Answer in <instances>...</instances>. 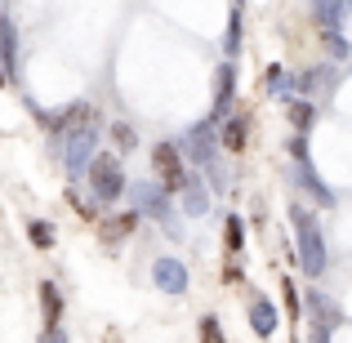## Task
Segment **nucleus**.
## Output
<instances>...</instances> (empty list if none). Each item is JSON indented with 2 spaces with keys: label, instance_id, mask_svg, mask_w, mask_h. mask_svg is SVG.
Masks as SVG:
<instances>
[{
  "label": "nucleus",
  "instance_id": "f257e3e1",
  "mask_svg": "<svg viewBox=\"0 0 352 343\" xmlns=\"http://www.w3.org/2000/svg\"><path fill=\"white\" fill-rule=\"evenodd\" d=\"M290 223H294V236H299V267L317 281V276H326L330 267V254H326V236H321V223L308 214L303 206H290Z\"/></svg>",
  "mask_w": 352,
  "mask_h": 343
},
{
  "label": "nucleus",
  "instance_id": "f03ea898",
  "mask_svg": "<svg viewBox=\"0 0 352 343\" xmlns=\"http://www.w3.org/2000/svg\"><path fill=\"white\" fill-rule=\"evenodd\" d=\"M98 143H103V129H98L94 120H85V125H76L72 134L58 138V147H63V170H67L72 183L89 174V161L98 156Z\"/></svg>",
  "mask_w": 352,
  "mask_h": 343
},
{
  "label": "nucleus",
  "instance_id": "7ed1b4c3",
  "mask_svg": "<svg viewBox=\"0 0 352 343\" xmlns=\"http://www.w3.org/2000/svg\"><path fill=\"white\" fill-rule=\"evenodd\" d=\"M85 183H89V192H94V201L98 206H116L120 197H125V165H120V156L112 152H98L94 161H89V174H85Z\"/></svg>",
  "mask_w": 352,
  "mask_h": 343
},
{
  "label": "nucleus",
  "instance_id": "20e7f679",
  "mask_svg": "<svg viewBox=\"0 0 352 343\" xmlns=\"http://www.w3.org/2000/svg\"><path fill=\"white\" fill-rule=\"evenodd\" d=\"M152 165H156L161 183L174 192V197H179V192L197 179V174H192V165H188V156H183V147H179V138H161V143H152Z\"/></svg>",
  "mask_w": 352,
  "mask_h": 343
},
{
  "label": "nucleus",
  "instance_id": "39448f33",
  "mask_svg": "<svg viewBox=\"0 0 352 343\" xmlns=\"http://www.w3.org/2000/svg\"><path fill=\"white\" fill-rule=\"evenodd\" d=\"M303 312L312 317V330H308V335L317 339V343L335 339V335H339V326H344V312H339V303H335V299H326L321 290H308V294H303Z\"/></svg>",
  "mask_w": 352,
  "mask_h": 343
},
{
  "label": "nucleus",
  "instance_id": "423d86ee",
  "mask_svg": "<svg viewBox=\"0 0 352 343\" xmlns=\"http://www.w3.org/2000/svg\"><path fill=\"white\" fill-rule=\"evenodd\" d=\"M214 129H219V125H214V120L206 116V120H197V125H192L188 134L179 138L183 156H188L192 165H201V170H206V165H214V161H219V156H214V152H219V138H214Z\"/></svg>",
  "mask_w": 352,
  "mask_h": 343
},
{
  "label": "nucleus",
  "instance_id": "0eeeda50",
  "mask_svg": "<svg viewBox=\"0 0 352 343\" xmlns=\"http://www.w3.org/2000/svg\"><path fill=\"white\" fill-rule=\"evenodd\" d=\"M129 197H134V210L138 214H147V219H156V223H170V197L174 192L165 188V183H134L129 188Z\"/></svg>",
  "mask_w": 352,
  "mask_h": 343
},
{
  "label": "nucleus",
  "instance_id": "6e6552de",
  "mask_svg": "<svg viewBox=\"0 0 352 343\" xmlns=\"http://www.w3.org/2000/svg\"><path fill=\"white\" fill-rule=\"evenodd\" d=\"M152 281H156V290L161 294H170V299H179V294H188V267H183V258H174V254H161L152 263Z\"/></svg>",
  "mask_w": 352,
  "mask_h": 343
},
{
  "label": "nucleus",
  "instance_id": "1a4fd4ad",
  "mask_svg": "<svg viewBox=\"0 0 352 343\" xmlns=\"http://www.w3.org/2000/svg\"><path fill=\"white\" fill-rule=\"evenodd\" d=\"M232 103H236V63H219V76H214V112H210V120L214 125H223L228 116H232Z\"/></svg>",
  "mask_w": 352,
  "mask_h": 343
},
{
  "label": "nucleus",
  "instance_id": "9d476101",
  "mask_svg": "<svg viewBox=\"0 0 352 343\" xmlns=\"http://www.w3.org/2000/svg\"><path fill=\"white\" fill-rule=\"evenodd\" d=\"M294 183H299L303 192H308L317 206H326V210H335V192L326 188V179L317 174V165H312V156H299L294 161Z\"/></svg>",
  "mask_w": 352,
  "mask_h": 343
},
{
  "label": "nucleus",
  "instance_id": "9b49d317",
  "mask_svg": "<svg viewBox=\"0 0 352 343\" xmlns=\"http://www.w3.org/2000/svg\"><path fill=\"white\" fill-rule=\"evenodd\" d=\"M276 303L267 299V294H250V330H254V339H272L276 335Z\"/></svg>",
  "mask_w": 352,
  "mask_h": 343
},
{
  "label": "nucleus",
  "instance_id": "f8f14e48",
  "mask_svg": "<svg viewBox=\"0 0 352 343\" xmlns=\"http://www.w3.org/2000/svg\"><path fill=\"white\" fill-rule=\"evenodd\" d=\"M0 67L9 80H18V27L9 14H0Z\"/></svg>",
  "mask_w": 352,
  "mask_h": 343
},
{
  "label": "nucleus",
  "instance_id": "ddd939ff",
  "mask_svg": "<svg viewBox=\"0 0 352 343\" xmlns=\"http://www.w3.org/2000/svg\"><path fill=\"white\" fill-rule=\"evenodd\" d=\"M219 143L228 147V152H245L250 143V112H232L223 120V129H219Z\"/></svg>",
  "mask_w": 352,
  "mask_h": 343
},
{
  "label": "nucleus",
  "instance_id": "4468645a",
  "mask_svg": "<svg viewBox=\"0 0 352 343\" xmlns=\"http://www.w3.org/2000/svg\"><path fill=\"white\" fill-rule=\"evenodd\" d=\"M41 308H45V326H63V312H67V303H63L58 281H50V276L41 281Z\"/></svg>",
  "mask_w": 352,
  "mask_h": 343
},
{
  "label": "nucleus",
  "instance_id": "2eb2a0df",
  "mask_svg": "<svg viewBox=\"0 0 352 343\" xmlns=\"http://www.w3.org/2000/svg\"><path fill=\"white\" fill-rule=\"evenodd\" d=\"M263 85H267V94H276L281 103H290V98L299 94V76H285V67H281V63H272V67H267Z\"/></svg>",
  "mask_w": 352,
  "mask_h": 343
},
{
  "label": "nucleus",
  "instance_id": "dca6fc26",
  "mask_svg": "<svg viewBox=\"0 0 352 343\" xmlns=\"http://www.w3.org/2000/svg\"><path fill=\"white\" fill-rule=\"evenodd\" d=\"M285 116H290L294 129H303V134H308V129L317 125V103H312V98H303V94H294L290 103H285Z\"/></svg>",
  "mask_w": 352,
  "mask_h": 343
},
{
  "label": "nucleus",
  "instance_id": "f3484780",
  "mask_svg": "<svg viewBox=\"0 0 352 343\" xmlns=\"http://www.w3.org/2000/svg\"><path fill=\"white\" fill-rule=\"evenodd\" d=\"M138 219H143L138 210H125L120 219H112V223H103V241H107V245H120V241H125L129 232L138 228Z\"/></svg>",
  "mask_w": 352,
  "mask_h": 343
},
{
  "label": "nucleus",
  "instance_id": "a211bd4d",
  "mask_svg": "<svg viewBox=\"0 0 352 343\" xmlns=\"http://www.w3.org/2000/svg\"><path fill=\"white\" fill-rule=\"evenodd\" d=\"M179 197H183V206H188V214H192V219L210 214V188H201V179H192L188 188L179 192Z\"/></svg>",
  "mask_w": 352,
  "mask_h": 343
},
{
  "label": "nucleus",
  "instance_id": "6ab92c4d",
  "mask_svg": "<svg viewBox=\"0 0 352 343\" xmlns=\"http://www.w3.org/2000/svg\"><path fill=\"white\" fill-rule=\"evenodd\" d=\"M27 241H32L36 250H54L58 245V232H54L50 219H27Z\"/></svg>",
  "mask_w": 352,
  "mask_h": 343
},
{
  "label": "nucleus",
  "instance_id": "aec40b11",
  "mask_svg": "<svg viewBox=\"0 0 352 343\" xmlns=\"http://www.w3.org/2000/svg\"><path fill=\"white\" fill-rule=\"evenodd\" d=\"M223 245H228V254H241V250H245V223H241L236 214H228L223 219Z\"/></svg>",
  "mask_w": 352,
  "mask_h": 343
},
{
  "label": "nucleus",
  "instance_id": "412c9836",
  "mask_svg": "<svg viewBox=\"0 0 352 343\" xmlns=\"http://www.w3.org/2000/svg\"><path fill=\"white\" fill-rule=\"evenodd\" d=\"M107 138H112L116 152H134V147H138V134H134V125H129V120H112Z\"/></svg>",
  "mask_w": 352,
  "mask_h": 343
},
{
  "label": "nucleus",
  "instance_id": "4be33fe9",
  "mask_svg": "<svg viewBox=\"0 0 352 343\" xmlns=\"http://www.w3.org/2000/svg\"><path fill=\"white\" fill-rule=\"evenodd\" d=\"M312 14H317V27H339L344 23V0H317Z\"/></svg>",
  "mask_w": 352,
  "mask_h": 343
},
{
  "label": "nucleus",
  "instance_id": "5701e85b",
  "mask_svg": "<svg viewBox=\"0 0 352 343\" xmlns=\"http://www.w3.org/2000/svg\"><path fill=\"white\" fill-rule=\"evenodd\" d=\"M241 27H245V18H241V5H232V14H228V32H223V49L228 58L241 49Z\"/></svg>",
  "mask_w": 352,
  "mask_h": 343
},
{
  "label": "nucleus",
  "instance_id": "b1692460",
  "mask_svg": "<svg viewBox=\"0 0 352 343\" xmlns=\"http://www.w3.org/2000/svg\"><path fill=\"white\" fill-rule=\"evenodd\" d=\"M281 303H285V312H290V321H299L303 317V299H299V285L285 276L281 281Z\"/></svg>",
  "mask_w": 352,
  "mask_h": 343
},
{
  "label": "nucleus",
  "instance_id": "393cba45",
  "mask_svg": "<svg viewBox=\"0 0 352 343\" xmlns=\"http://www.w3.org/2000/svg\"><path fill=\"white\" fill-rule=\"evenodd\" d=\"M321 45L330 49V58H348V41L339 36V27H321Z\"/></svg>",
  "mask_w": 352,
  "mask_h": 343
},
{
  "label": "nucleus",
  "instance_id": "a878e982",
  "mask_svg": "<svg viewBox=\"0 0 352 343\" xmlns=\"http://www.w3.org/2000/svg\"><path fill=\"white\" fill-rule=\"evenodd\" d=\"M197 335L206 339V343H223V321H219V317H201Z\"/></svg>",
  "mask_w": 352,
  "mask_h": 343
},
{
  "label": "nucleus",
  "instance_id": "bb28decb",
  "mask_svg": "<svg viewBox=\"0 0 352 343\" xmlns=\"http://www.w3.org/2000/svg\"><path fill=\"white\" fill-rule=\"evenodd\" d=\"M67 206H76V214H80V219H94V214H98V210H94L98 201H85V197L76 192V183L67 188Z\"/></svg>",
  "mask_w": 352,
  "mask_h": 343
},
{
  "label": "nucleus",
  "instance_id": "cd10ccee",
  "mask_svg": "<svg viewBox=\"0 0 352 343\" xmlns=\"http://www.w3.org/2000/svg\"><path fill=\"white\" fill-rule=\"evenodd\" d=\"M41 339H54V343H63V339H67V330H63V326H45V330H41Z\"/></svg>",
  "mask_w": 352,
  "mask_h": 343
},
{
  "label": "nucleus",
  "instance_id": "c85d7f7f",
  "mask_svg": "<svg viewBox=\"0 0 352 343\" xmlns=\"http://www.w3.org/2000/svg\"><path fill=\"white\" fill-rule=\"evenodd\" d=\"M223 281H228V285H241V267H236V263L223 267Z\"/></svg>",
  "mask_w": 352,
  "mask_h": 343
},
{
  "label": "nucleus",
  "instance_id": "c756f323",
  "mask_svg": "<svg viewBox=\"0 0 352 343\" xmlns=\"http://www.w3.org/2000/svg\"><path fill=\"white\" fill-rule=\"evenodd\" d=\"M0 85H9V76H5V67H0Z\"/></svg>",
  "mask_w": 352,
  "mask_h": 343
},
{
  "label": "nucleus",
  "instance_id": "7c9ffc66",
  "mask_svg": "<svg viewBox=\"0 0 352 343\" xmlns=\"http://www.w3.org/2000/svg\"><path fill=\"white\" fill-rule=\"evenodd\" d=\"M344 14H352V0H344Z\"/></svg>",
  "mask_w": 352,
  "mask_h": 343
},
{
  "label": "nucleus",
  "instance_id": "2f4dec72",
  "mask_svg": "<svg viewBox=\"0 0 352 343\" xmlns=\"http://www.w3.org/2000/svg\"><path fill=\"white\" fill-rule=\"evenodd\" d=\"M232 5H241V0H232Z\"/></svg>",
  "mask_w": 352,
  "mask_h": 343
}]
</instances>
